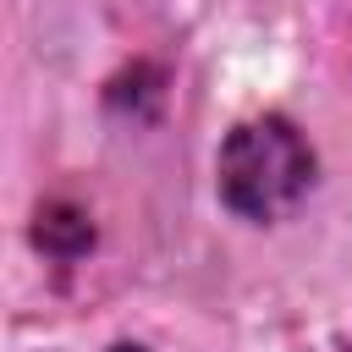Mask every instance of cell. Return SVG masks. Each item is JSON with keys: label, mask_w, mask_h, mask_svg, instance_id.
<instances>
[{"label": "cell", "mask_w": 352, "mask_h": 352, "mask_svg": "<svg viewBox=\"0 0 352 352\" xmlns=\"http://www.w3.org/2000/svg\"><path fill=\"white\" fill-rule=\"evenodd\" d=\"M319 160L314 143L297 132V121L286 116H248L226 132L220 154H214V192L236 220L270 226L280 214H292L308 192H314Z\"/></svg>", "instance_id": "1"}, {"label": "cell", "mask_w": 352, "mask_h": 352, "mask_svg": "<svg viewBox=\"0 0 352 352\" xmlns=\"http://www.w3.org/2000/svg\"><path fill=\"white\" fill-rule=\"evenodd\" d=\"M33 242H38V253L72 264V258H82V253L94 248V220H88L77 204L55 198V204L38 209V220H33Z\"/></svg>", "instance_id": "2"}, {"label": "cell", "mask_w": 352, "mask_h": 352, "mask_svg": "<svg viewBox=\"0 0 352 352\" xmlns=\"http://www.w3.org/2000/svg\"><path fill=\"white\" fill-rule=\"evenodd\" d=\"M110 352H148V346H138V341H116Z\"/></svg>", "instance_id": "3"}]
</instances>
